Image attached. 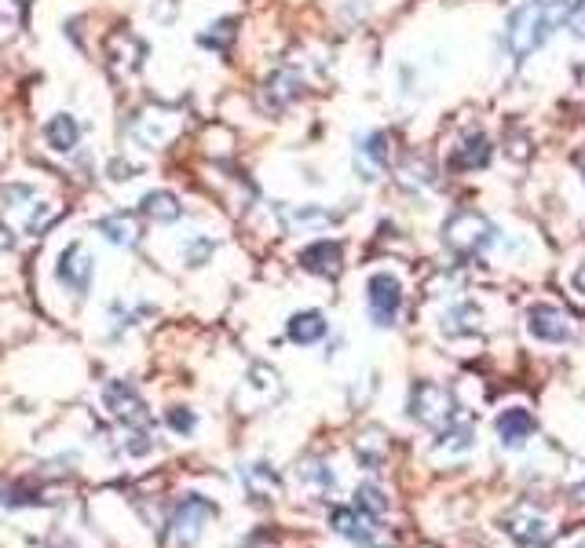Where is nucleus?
Instances as JSON below:
<instances>
[{"instance_id":"obj_1","label":"nucleus","mask_w":585,"mask_h":548,"mask_svg":"<svg viewBox=\"0 0 585 548\" xmlns=\"http://www.w3.org/2000/svg\"><path fill=\"white\" fill-rule=\"evenodd\" d=\"M330 527L359 548H395L392 530L381 527V516H370V512H362L359 505L330 508Z\"/></svg>"},{"instance_id":"obj_2","label":"nucleus","mask_w":585,"mask_h":548,"mask_svg":"<svg viewBox=\"0 0 585 548\" xmlns=\"http://www.w3.org/2000/svg\"><path fill=\"white\" fill-rule=\"evenodd\" d=\"M216 516V505L202 494H187L180 505L172 508L169 527H165V548H194L202 541L205 523Z\"/></svg>"},{"instance_id":"obj_3","label":"nucleus","mask_w":585,"mask_h":548,"mask_svg":"<svg viewBox=\"0 0 585 548\" xmlns=\"http://www.w3.org/2000/svg\"><path fill=\"white\" fill-rule=\"evenodd\" d=\"M410 417L425 428H447V424L458 421V402L443 384H432V380H417L410 388Z\"/></svg>"},{"instance_id":"obj_4","label":"nucleus","mask_w":585,"mask_h":548,"mask_svg":"<svg viewBox=\"0 0 585 548\" xmlns=\"http://www.w3.org/2000/svg\"><path fill=\"white\" fill-rule=\"evenodd\" d=\"M443 242L458 256H476L494 242V227L487 216H479L476 209H458L443 223Z\"/></svg>"},{"instance_id":"obj_5","label":"nucleus","mask_w":585,"mask_h":548,"mask_svg":"<svg viewBox=\"0 0 585 548\" xmlns=\"http://www.w3.org/2000/svg\"><path fill=\"white\" fill-rule=\"evenodd\" d=\"M366 307H370V318L373 326H395V318H399V307H403V285L399 278L388 271H377L366 282Z\"/></svg>"},{"instance_id":"obj_6","label":"nucleus","mask_w":585,"mask_h":548,"mask_svg":"<svg viewBox=\"0 0 585 548\" xmlns=\"http://www.w3.org/2000/svg\"><path fill=\"white\" fill-rule=\"evenodd\" d=\"M527 329H531L534 340H545V344H564V340H575V322L564 307L553 304H534L527 311Z\"/></svg>"},{"instance_id":"obj_7","label":"nucleus","mask_w":585,"mask_h":548,"mask_svg":"<svg viewBox=\"0 0 585 548\" xmlns=\"http://www.w3.org/2000/svg\"><path fill=\"white\" fill-rule=\"evenodd\" d=\"M103 402H107V410L114 413L117 421L132 424V428H147V424H150L147 406H143V399L136 395V388H128L125 380H114V384H107V391H103Z\"/></svg>"},{"instance_id":"obj_8","label":"nucleus","mask_w":585,"mask_h":548,"mask_svg":"<svg viewBox=\"0 0 585 548\" xmlns=\"http://www.w3.org/2000/svg\"><path fill=\"white\" fill-rule=\"evenodd\" d=\"M55 278L70 293H88V285H92V256L81 245H66L63 256H59V267H55Z\"/></svg>"},{"instance_id":"obj_9","label":"nucleus","mask_w":585,"mask_h":548,"mask_svg":"<svg viewBox=\"0 0 585 548\" xmlns=\"http://www.w3.org/2000/svg\"><path fill=\"white\" fill-rule=\"evenodd\" d=\"M501 530L509 534L512 541L520 548H542L545 545V523H542V516H534L531 508H512L509 516L501 519Z\"/></svg>"},{"instance_id":"obj_10","label":"nucleus","mask_w":585,"mask_h":548,"mask_svg":"<svg viewBox=\"0 0 585 548\" xmlns=\"http://www.w3.org/2000/svg\"><path fill=\"white\" fill-rule=\"evenodd\" d=\"M344 264V249L341 242H330V238H319V242H311L308 249H300V267L311 274H319V278H337Z\"/></svg>"},{"instance_id":"obj_11","label":"nucleus","mask_w":585,"mask_h":548,"mask_svg":"<svg viewBox=\"0 0 585 548\" xmlns=\"http://www.w3.org/2000/svg\"><path fill=\"white\" fill-rule=\"evenodd\" d=\"M494 428H498V439L505 450H520V446H527V439L538 432L534 417L523 410V406H512V410L501 413L498 421H494Z\"/></svg>"},{"instance_id":"obj_12","label":"nucleus","mask_w":585,"mask_h":548,"mask_svg":"<svg viewBox=\"0 0 585 548\" xmlns=\"http://www.w3.org/2000/svg\"><path fill=\"white\" fill-rule=\"evenodd\" d=\"M388 158H392V139H388V132H370V136L362 139L355 169L362 172V180H377V172L388 165Z\"/></svg>"},{"instance_id":"obj_13","label":"nucleus","mask_w":585,"mask_h":548,"mask_svg":"<svg viewBox=\"0 0 585 548\" xmlns=\"http://www.w3.org/2000/svg\"><path fill=\"white\" fill-rule=\"evenodd\" d=\"M326 315H322V311H297V315L289 318L286 322V333H289V340H293V344H304V348H308V344H319L322 337H326Z\"/></svg>"},{"instance_id":"obj_14","label":"nucleus","mask_w":585,"mask_h":548,"mask_svg":"<svg viewBox=\"0 0 585 548\" xmlns=\"http://www.w3.org/2000/svg\"><path fill=\"white\" fill-rule=\"evenodd\" d=\"M490 161V139L487 136H465L461 139V147H454V154H450V165L461 172H472V169H483Z\"/></svg>"},{"instance_id":"obj_15","label":"nucleus","mask_w":585,"mask_h":548,"mask_svg":"<svg viewBox=\"0 0 585 548\" xmlns=\"http://www.w3.org/2000/svg\"><path fill=\"white\" fill-rule=\"evenodd\" d=\"M99 234H103L110 245L128 249V245L139 242V220L132 216V212H114V216H107V220H99Z\"/></svg>"},{"instance_id":"obj_16","label":"nucleus","mask_w":585,"mask_h":548,"mask_svg":"<svg viewBox=\"0 0 585 548\" xmlns=\"http://www.w3.org/2000/svg\"><path fill=\"white\" fill-rule=\"evenodd\" d=\"M139 209H143V216L154 223H172L183 216V205L176 194H169V190H150V194H143V201H139Z\"/></svg>"},{"instance_id":"obj_17","label":"nucleus","mask_w":585,"mask_h":548,"mask_svg":"<svg viewBox=\"0 0 585 548\" xmlns=\"http://www.w3.org/2000/svg\"><path fill=\"white\" fill-rule=\"evenodd\" d=\"M44 139H48V147L52 150H74L77 139H81V128H77V121L70 114H55L48 125H44Z\"/></svg>"},{"instance_id":"obj_18","label":"nucleus","mask_w":585,"mask_h":548,"mask_svg":"<svg viewBox=\"0 0 585 548\" xmlns=\"http://www.w3.org/2000/svg\"><path fill=\"white\" fill-rule=\"evenodd\" d=\"M476 446V428L465 421H454L447 428H439L436 435V450H447V454H468Z\"/></svg>"},{"instance_id":"obj_19","label":"nucleus","mask_w":585,"mask_h":548,"mask_svg":"<svg viewBox=\"0 0 585 548\" xmlns=\"http://www.w3.org/2000/svg\"><path fill=\"white\" fill-rule=\"evenodd\" d=\"M245 479V490H249V497L253 501H264V497H271L278 490V472L271 468V464H249L242 472Z\"/></svg>"},{"instance_id":"obj_20","label":"nucleus","mask_w":585,"mask_h":548,"mask_svg":"<svg viewBox=\"0 0 585 548\" xmlns=\"http://www.w3.org/2000/svg\"><path fill=\"white\" fill-rule=\"evenodd\" d=\"M355 454H359V461L366 464V468H381V461L388 457V439H384V432L366 428V432L355 439Z\"/></svg>"},{"instance_id":"obj_21","label":"nucleus","mask_w":585,"mask_h":548,"mask_svg":"<svg viewBox=\"0 0 585 548\" xmlns=\"http://www.w3.org/2000/svg\"><path fill=\"white\" fill-rule=\"evenodd\" d=\"M297 88H300L297 77L282 70V74H275V77H271V81L264 85V106H271V110H282V106H286L289 99L297 95Z\"/></svg>"},{"instance_id":"obj_22","label":"nucleus","mask_w":585,"mask_h":548,"mask_svg":"<svg viewBox=\"0 0 585 548\" xmlns=\"http://www.w3.org/2000/svg\"><path fill=\"white\" fill-rule=\"evenodd\" d=\"M443 329H447L450 337H458V333H476L479 329V311L472 304L454 307V311L443 318Z\"/></svg>"},{"instance_id":"obj_23","label":"nucleus","mask_w":585,"mask_h":548,"mask_svg":"<svg viewBox=\"0 0 585 548\" xmlns=\"http://www.w3.org/2000/svg\"><path fill=\"white\" fill-rule=\"evenodd\" d=\"M355 505H359L362 512H370V516H384V512H388V497H384V490H377L373 483H362L359 490H355Z\"/></svg>"},{"instance_id":"obj_24","label":"nucleus","mask_w":585,"mask_h":548,"mask_svg":"<svg viewBox=\"0 0 585 548\" xmlns=\"http://www.w3.org/2000/svg\"><path fill=\"white\" fill-rule=\"evenodd\" d=\"M304 483L315 486V494H322V497H330L333 490H337V479H333V472L326 464H308V468H304Z\"/></svg>"},{"instance_id":"obj_25","label":"nucleus","mask_w":585,"mask_h":548,"mask_svg":"<svg viewBox=\"0 0 585 548\" xmlns=\"http://www.w3.org/2000/svg\"><path fill=\"white\" fill-rule=\"evenodd\" d=\"M231 37H234V22L224 19V22H216V26L209 33H202L198 41H202L205 48H213V52H224L227 44H231Z\"/></svg>"},{"instance_id":"obj_26","label":"nucleus","mask_w":585,"mask_h":548,"mask_svg":"<svg viewBox=\"0 0 585 548\" xmlns=\"http://www.w3.org/2000/svg\"><path fill=\"white\" fill-rule=\"evenodd\" d=\"M165 421H169V428L176 435H191L194 432V413L191 410H183V406H176V410H169V417H165Z\"/></svg>"},{"instance_id":"obj_27","label":"nucleus","mask_w":585,"mask_h":548,"mask_svg":"<svg viewBox=\"0 0 585 548\" xmlns=\"http://www.w3.org/2000/svg\"><path fill=\"white\" fill-rule=\"evenodd\" d=\"M209 253H213V245H209V242H194V249H191V264L198 267V264H202V256H209Z\"/></svg>"},{"instance_id":"obj_28","label":"nucleus","mask_w":585,"mask_h":548,"mask_svg":"<svg viewBox=\"0 0 585 548\" xmlns=\"http://www.w3.org/2000/svg\"><path fill=\"white\" fill-rule=\"evenodd\" d=\"M575 289H578V293H585V264L575 271Z\"/></svg>"},{"instance_id":"obj_29","label":"nucleus","mask_w":585,"mask_h":548,"mask_svg":"<svg viewBox=\"0 0 585 548\" xmlns=\"http://www.w3.org/2000/svg\"><path fill=\"white\" fill-rule=\"evenodd\" d=\"M571 497H575V501H582V505H585V479L575 486V490H571Z\"/></svg>"},{"instance_id":"obj_30","label":"nucleus","mask_w":585,"mask_h":548,"mask_svg":"<svg viewBox=\"0 0 585 548\" xmlns=\"http://www.w3.org/2000/svg\"><path fill=\"white\" fill-rule=\"evenodd\" d=\"M578 548H585V545H578Z\"/></svg>"}]
</instances>
